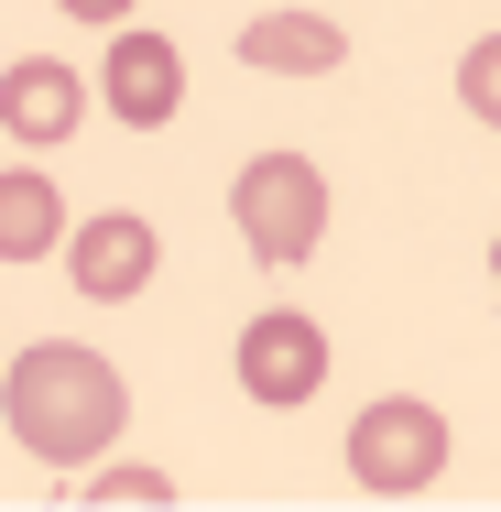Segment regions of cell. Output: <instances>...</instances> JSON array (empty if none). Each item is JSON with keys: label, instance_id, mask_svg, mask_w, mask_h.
Listing matches in <instances>:
<instances>
[{"label": "cell", "instance_id": "1", "mask_svg": "<svg viewBox=\"0 0 501 512\" xmlns=\"http://www.w3.org/2000/svg\"><path fill=\"white\" fill-rule=\"evenodd\" d=\"M0 414H11V436H22L44 469H88V458H109V436L131 425V393H120V371H109L99 349L44 338V349L11 360Z\"/></svg>", "mask_w": 501, "mask_h": 512}, {"label": "cell", "instance_id": "2", "mask_svg": "<svg viewBox=\"0 0 501 512\" xmlns=\"http://www.w3.org/2000/svg\"><path fill=\"white\" fill-rule=\"evenodd\" d=\"M229 218H240L251 262L305 273V262H316V240H327V175H316L305 153H251V164L229 175Z\"/></svg>", "mask_w": 501, "mask_h": 512}, {"label": "cell", "instance_id": "3", "mask_svg": "<svg viewBox=\"0 0 501 512\" xmlns=\"http://www.w3.org/2000/svg\"><path fill=\"white\" fill-rule=\"evenodd\" d=\"M436 469H447V414L425 404V393L360 404V425H349V480H360L371 502H414Z\"/></svg>", "mask_w": 501, "mask_h": 512}, {"label": "cell", "instance_id": "4", "mask_svg": "<svg viewBox=\"0 0 501 512\" xmlns=\"http://www.w3.org/2000/svg\"><path fill=\"white\" fill-rule=\"evenodd\" d=\"M316 382H327V327H316V316L273 306V316H251V327H240V393H251L262 414L316 404Z\"/></svg>", "mask_w": 501, "mask_h": 512}, {"label": "cell", "instance_id": "5", "mask_svg": "<svg viewBox=\"0 0 501 512\" xmlns=\"http://www.w3.org/2000/svg\"><path fill=\"white\" fill-rule=\"evenodd\" d=\"M99 99L109 120H131V131H164L175 109H186V55L164 44V33H109V66H99Z\"/></svg>", "mask_w": 501, "mask_h": 512}, {"label": "cell", "instance_id": "6", "mask_svg": "<svg viewBox=\"0 0 501 512\" xmlns=\"http://www.w3.org/2000/svg\"><path fill=\"white\" fill-rule=\"evenodd\" d=\"M153 262H164V240H153V218H131V207L77 218V240H66V273H77V295H99V306H131V295L153 284Z\"/></svg>", "mask_w": 501, "mask_h": 512}, {"label": "cell", "instance_id": "7", "mask_svg": "<svg viewBox=\"0 0 501 512\" xmlns=\"http://www.w3.org/2000/svg\"><path fill=\"white\" fill-rule=\"evenodd\" d=\"M88 88H99V77H77V66H55V55H22V66L0 77V131H11V142H66V131L88 120Z\"/></svg>", "mask_w": 501, "mask_h": 512}, {"label": "cell", "instance_id": "8", "mask_svg": "<svg viewBox=\"0 0 501 512\" xmlns=\"http://www.w3.org/2000/svg\"><path fill=\"white\" fill-rule=\"evenodd\" d=\"M240 66H262V77H338L349 33L327 11H262V22H240Z\"/></svg>", "mask_w": 501, "mask_h": 512}, {"label": "cell", "instance_id": "9", "mask_svg": "<svg viewBox=\"0 0 501 512\" xmlns=\"http://www.w3.org/2000/svg\"><path fill=\"white\" fill-rule=\"evenodd\" d=\"M55 251H66V197H55V175L11 164V175H0V262H55Z\"/></svg>", "mask_w": 501, "mask_h": 512}, {"label": "cell", "instance_id": "10", "mask_svg": "<svg viewBox=\"0 0 501 512\" xmlns=\"http://www.w3.org/2000/svg\"><path fill=\"white\" fill-rule=\"evenodd\" d=\"M458 99H469L480 131H501V33H480V44L458 55Z\"/></svg>", "mask_w": 501, "mask_h": 512}, {"label": "cell", "instance_id": "11", "mask_svg": "<svg viewBox=\"0 0 501 512\" xmlns=\"http://www.w3.org/2000/svg\"><path fill=\"white\" fill-rule=\"evenodd\" d=\"M88 502H175V480H164V469H99Z\"/></svg>", "mask_w": 501, "mask_h": 512}, {"label": "cell", "instance_id": "12", "mask_svg": "<svg viewBox=\"0 0 501 512\" xmlns=\"http://www.w3.org/2000/svg\"><path fill=\"white\" fill-rule=\"evenodd\" d=\"M66 22H131V0H55Z\"/></svg>", "mask_w": 501, "mask_h": 512}, {"label": "cell", "instance_id": "13", "mask_svg": "<svg viewBox=\"0 0 501 512\" xmlns=\"http://www.w3.org/2000/svg\"><path fill=\"white\" fill-rule=\"evenodd\" d=\"M491 273H501V240H491Z\"/></svg>", "mask_w": 501, "mask_h": 512}]
</instances>
